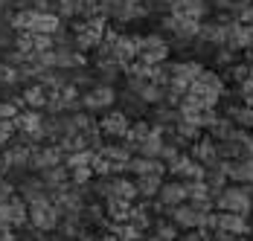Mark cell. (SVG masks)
Wrapping results in <instances>:
<instances>
[{
    "label": "cell",
    "mask_w": 253,
    "mask_h": 241,
    "mask_svg": "<svg viewBox=\"0 0 253 241\" xmlns=\"http://www.w3.org/2000/svg\"><path fill=\"white\" fill-rule=\"evenodd\" d=\"M67 171H70V183L73 186H87L93 180V171L90 169H67Z\"/></svg>",
    "instance_id": "37"
},
{
    "label": "cell",
    "mask_w": 253,
    "mask_h": 241,
    "mask_svg": "<svg viewBox=\"0 0 253 241\" xmlns=\"http://www.w3.org/2000/svg\"><path fill=\"white\" fill-rule=\"evenodd\" d=\"M117 102H120V111H123V114H128V117H140V114L149 108V105L137 96L131 87H126L123 93H117Z\"/></svg>",
    "instance_id": "22"
},
{
    "label": "cell",
    "mask_w": 253,
    "mask_h": 241,
    "mask_svg": "<svg viewBox=\"0 0 253 241\" xmlns=\"http://www.w3.org/2000/svg\"><path fill=\"white\" fill-rule=\"evenodd\" d=\"M21 99H24V108H29V111H44V108H47V99H50V93H47L41 84H29Z\"/></svg>",
    "instance_id": "29"
},
{
    "label": "cell",
    "mask_w": 253,
    "mask_h": 241,
    "mask_svg": "<svg viewBox=\"0 0 253 241\" xmlns=\"http://www.w3.org/2000/svg\"><path fill=\"white\" fill-rule=\"evenodd\" d=\"M15 114H18V108L9 99H0V120H15Z\"/></svg>",
    "instance_id": "46"
},
{
    "label": "cell",
    "mask_w": 253,
    "mask_h": 241,
    "mask_svg": "<svg viewBox=\"0 0 253 241\" xmlns=\"http://www.w3.org/2000/svg\"><path fill=\"white\" fill-rule=\"evenodd\" d=\"M157 201L163 206H177V203H186V189L180 180H163L160 192H157Z\"/></svg>",
    "instance_id": "19"
},
{
    "label": "cell",
    "mask_w": 253,
    "mask_h": 241,
    "mask_svg": "<svg viewBox=\"0 0 253 241\" xmlns=\"http://www.w3.org/2000/svg\"><path fill=\"white\" fill-rule=\"evenodd\" d=\"M61 29V18L55 12H35V24L29 32H38V35H55Z\"/></svg>",
    "instance_id": "23"
},
{
    "label": "cell",
    "mask_w": 253,
    "mask_h": 241,
    "mask_svg": "<svg viewBox=\"0 0 253 241\" xmlns=\"http://www.w3.org/2000/svg\"><path fill=\"white\" fill-rule=\"evenodd\" d=\"M192 84H198V87L210 90V93H218V96H224V79H221L215 70H207V67H204L201 76H198Z\"/></svg>",
    "instance_id": "31"
},
{
    "label": "cell",
    "mask_w": 253,
    "mask_h": 241,
    "mask_svg": "<svg viewBox=\"0 0 253 241\" xmlns=\"http://www.w3.org/2000/svg\"><path fill=\"white\" fill-rule=\"evenodd\" d=\"M160 148H163V131H160V128H152V134L137 143V154H140V157H157Z\"/></svg>",
    "instance_id": "30"
},
{
    "label": "cell",
    "mask_w": 253,
    "mask_h": 241,
    "mask_svg": "<svg viewBox=\"0 0 253 241\" xmlns=\"http://www.w3.org/2000/svg\"><path fill=\"white\" fill-rule=\"evenodd\" d=\"M0 84H18V67L0 61Z\"/></svg>",
    "instance_id": "38"
},
{
    "label": "cell",
    "mask_w": 253,
    "mask_h": 241,
    "mask_svg": "<svg viewBox=\"0 0 253 241\" xmlns=\"http://www.w3.org/2000/svg\"><path fill=\"white\" fill-rule=\"evenodd\" d=\"M166 67H169V81H177V84H183L186 90H189V84L201 76V61H166Z\"/></svg>",
    "instance_id": "9"
},
{
    "label": "cell",
    "mask_w": 253,
    "mask_h": 241,
    "mask_svg": "<svg viewBox=\"0 0 253 241\" xmlns=\"http://www.w3.org/2000/svg\"><path fill=\"white\" fill-rule=\"evenodd\" d=\"M111 198H120V201L134 203V201H137V186H134V180H126V177L111 174Z\"/></svg>",
    "instance_id": "26"
},
{
    "label": "cell",
    "mask_w": 253,
    "mask_h": 241,
    "mask_svg": "<svg viewBox=\"0 0 253 241\" xmlns=\"http://www.w3.org/2000/svg\"><path fill=\"white\" fill-rule=\"evenodd\" d=\"M3 169H29V145L9 143L3 151Z\"/></svg>",
    "instance_id": "15"
},
{
    "label": "cell",
    "mask_w": 253,
    "mask_h": 241,
    "mask_svg": "<svg viewBox=\"0 0 253 241\" xmlns=\"http://www.w3.org/2000/svg\"><path fill=\"white\" fill-rule=\"evenodd\" d=\"M128 224L137 230V233H149L152 230V215L146 209V203H131V212H128Z\"/></svg>",
    "instance_id": "28"
},
{
    "label": "cell",
    "mask_w": 253,
    "mask_h": 241,
    "mask_svg": "<svg viewBox=\"0 0 253 241\" xmlns=\"http://www.w3.org/2000/svg\"><path fill=\"white\" fill-rule=\"evenodd\" d=\"M152 233H154L157 241H175L177 239V227L172 224V221H163V218L152 224Z\"/></svg>",
    "instance_id": "34"
},
{
    "label": "cell",
    "mask_w": 253,
    "mask_h": 241,
    "mask_svg": "<svg viewBox=\"0 0 253 241\" xmlns=\"http://www.w3.org/2000/svg\"><path fill=\"white\" fill-rule=\"evenodd\" d=\"M212 241H242L239 236H224V233H212Z\"/></svg>",
    "instance_id": "48"
},
{
    "label": "cell",
    "mask_w": 253,
    "mask_h": 241,
    "mask_svg": "<svg viewBox=\"0 0 253 241\" xmlns=\"http://www.w3.org/2000/svg\"><path fill=\"white\" fill-rule=\"evenodd\" d=\"M90 171H93V177H108V174H111V160H108V157H102L99 151H93Z\"/></svg>",
    "instance_id": "36"
},
{
    "label": "cell",
    "mask_w": 253,
    "mask_h": 241,
    "mask_svg": "<svg viewBox=\"0 0 253 241\" xmlns=\"http://www.w3.org/2000/svg\"><path fill=\"white\" fill-rule=\"evenodd\" d=\"M207 12H210V3H207V0H175L169 15H183V18L201 21Z\"/></svg>",
    "instance_id": "18"
},
{
    "label": "cell",
    "mask_w": 253,
    "mask_h": 241,
    "mask_svg": "<svg viewBox=\"0 0 253 241\" xmlns=\"http://www.w3.org/2000/svg\"><path fill=\"white\" fill-rule=\"evenodd\" d=\"M207 215L210 212H198L189 203H177V206L169 209V218H172V224H175L177 230H198V227L207 230Z\"/></svg>",
    "instance_id": "7"
},
{
    "label": "cell",
    "mask_w": 253,
    "mask_h": 241,
    "mask_svg": "<svg viewBox=\"0 0 253 241\" xmlns=\"http://www.w3.org/2000/svg\"><path fill=\"white\" fill-rule=\"evenodd\" d=\"M180 120V114H177V108L172 105H154V117H152V125L154 128H160V131H166V128H175V122Z\"/></svg>",
    "instance_id": "24"
},
{
    "label": "cell",
    "mask_w": 253,
    "mask_h": 241,
    "mask_svg": "<svg viewBox=\"0 0 253 241\" xmlns=\"http://www.w3.org/2000/svg\"><path fill=\"white\" fill-rule=\"evenodd\" d=\"M227 79L239 81V84H242L245 79H251V73H248V64H236V61H233V64L227 67Z\"/></svg>",
    "instance_id": "40"
},
{
    "label": "cell",
    "mask_w": 253,
    "mask_h": 241,
    "mask_svg": "<svg viewBox=\"0 0 253 241\" xmlns=\"http://www.w3.org/2000/svg\"><path fill=\"white\" fill-rule=\"evenodd\" d=\"M47 49H52V35L32 32V52H47Z\"/></svg>",
    "instance_id": "41"
},
{
    "label": "cell",
    "mask_w": 253,
    "mask_h": 241,
    "mask_svg": "<svg viewBox=\"0 0 253 241\" xmlns=\"http://www.w3.org/2000/svg\"><path fill=\"white\" fill-rule=\"evenodd\" d=\"M93 67H96V81H102V84H114V81L126 73V67H123L120 61H111V58H108V61H96Z\"/></svg>",
    "instance_id": "27"
},
{
    "label": "cell",
    "mask_w": 253,
    "mask_h": 241,
    "mask_svg": "<svg viewBox=\"0 0 253 241\" xmlns=\"http://www.w3.org/2000/svg\"><path fill=\"white\" fill-rule=\"evenodd\" d=\"M61 241H79V239H61Z\"/></svg>",
    "instance_id": "50"
},
{
    "label": "cell",
    "mask_w": 253,
    "mask_h": 241,
    "mask_svg": "<svg viewBox=\"0 0 253 241\" xmlns=\"http://www.w3.org/2000/svg\"><path fill=\"white\" fill-rule=\"evenodd\" d=\"M12 140H15V125H12V120H0V148L9 145Z\"/></svg>",
    "instance_id": "43"
},
{
    "label": "cell",
    "mask_w": 253,
    "mask_h": 241,
    "mask_svg": "<svg viewBox=\"0 0 253 241\" xmlns=\"http://www.w3.org/2000/svg\"><path fill=\"white\" fill-rule=\"evenodd\" d=\"M186 154H189L192 160H198L204 169L212 166V163L218 160V151H215V140H212V137H201V140H195V145H192Z\"/></svg>",
    "instance_id": "17"
},
{
    "label": "cell",
    "mask_w": 253,
    "mask_h": 241,
    "mask_svg": "<svg viewBox=\"0 0 253 241\" xmlns=\"http://www.w3.org/2000/svg\"><path fill=\"white\" fill-rule=\"evenodd\" d=\"M212 233H224V236H248L251 233V224L245 215H236V212H215V224H212Z\"/></svg>",
    "instance_id": "8"
},
{
    "label": "cell",
    "mask_w": 253,
    "mask_h": 241,
    "mask_svg": "<svg viewBox=\"0 0 253 241\" xmlns=\"http://www.w3.org/2000/svg\"><path fill=\"white\" fill-rule=\"evenodd\" d=\"M128 125H131V117L123 114V111H108L99 122V134L105 137H114V140H123L128 131Z\"/></svg>",
    "instance_id": "10"
},
{
    "label": "cell",
    "mask_w": 253,
    "mask_h": 241,
    "mask_svg": "<svg viewBox=\"0 0 253 241\" xmlns=\"http://www.w3.org/2000/svg\"><path fill=\"white\" fill-rule=\"evenodd\" d=\"M198 24L201 21H192V18H183V15H163V29L175 38V41H195L198 35Z\"/></svg>",
    "instance_id": "5"
},
{
    "label": "cell",
    "mask_w": 253,
    "mask_h": 241,
    "mask_svg": "<svg viewBox=\"0 0 253 241\" xmlns=\"http://www.w3.org/2000/svg\"><path fill=\"white\" fill-rule=\"evenodd\" d=\"M58 163H64V154H61V148L55 143L52 145H29V169L44 171V169H50V166H58Z\"/></svg>",
    "instance_id": "6"
},
{
    "label": "cell",
    "mask_w": 253,
    "mask_h": 241,
    "mask_svg": "<svg viewBox=\"0 0 253 241\" xmlns=\"http://www.w3.org/2000/svg\"><path fill=\"white\" fill-rule=\"evenodd\" d=\"M26 221L38 233H55V227L61 221V212H58V206L52 201H35V203H26Z\"/></svg>",
    "instance_id": "2"
},
{
    "label": "cell",
    "mask_w": 253,
    "mask_h": 241,
    "mask_svg": "<svg viewBox=\"0 0 253 241\" xmlns=\"http://www.w3.org/2000/svg\"><path fill=\"white\" fill-rule=\"evenodd\" d=\"M224 174L227 180L239 186H253V157L248 160H224Z\"/></svg>",
    "instance_id": "11"
},
{
    "label": "cell",
    "mask_w": 253,
    "mask_h": 241,
    "mask_svg": "<svg viewBox=\"0 0 253 241\" xmlns=\"http://www.w3.org/2000/svg\"><path fill=\"white\" fill-rule=\"evenodd\" d=\"M12 195H15V186L9 180H0V201H9Z\"/></svg>",
    "instance_id": "47"
},
{
    "label": "cell",
    "mask_w": 253,
    "mask_h": 241,
    "mask_svg": "<svg viewBox=\"0 0 253 241\" xmlns=\"http://www.w3.org/2000/svg\"><path fill=\"white\" fill-rule=\"evenodd\" d=\"M41 180H44V186L50 192H58V189H64L70 183V171H67L64 163H58V166H50V169L41 171Z\"/></svg>",
    "instance_id": "20"
},
{
    "label": "cell",
    "mask_w": 253,
    "mask_h": 241,
    "mask_svg": "<svg viewBox=\"0 0 253 241\" xmlns=\"http://www.w3.org/2000/svg\"><path fill=\"white\" fill-rule=\"evenodd\" d=\"M251 203H253V192H251Z\"/></svg>",
    "instance_id": "51"
},
{
    "label": "cell",
    "mask_w": 253,
    "mask_h": 241,
    "mask_svg": "<svg viewBox=\"0 0 253 241\" xmlns=\"http://www.w3.org/2000/svg\"><path fill=\"white\" fill-rule=\"evenodd\" d=\"M90 160H93V151H90V148L64 154V166H67V169H90Z\"/></svg>",
    "instance_id": "33"
},
{
    "label": "cell",
    "mask_w": 253,
    "mask_h": 241,
    "mask_svg": "<svg viewBox=\"0 0 253 241\" xmlns=\"http://www.w3.org/2000/svg\"><path fill=\"white\" fill-rule=\"evenodd\" d=\"M114 102H117L114 84L96 81L93 87H87V90L82 93V108H84V111H108V108H114Z\"/></svg>",
    "instance_id": "4"
},
{
    "label": "cell",
    "mask_w": 253,
    "mask_h": 241,
    "mask_svg": "<svg viewBox=\"0 0 253 241\" xmlns=\"http://www.w3.org/2000/svg\"><path fill=\"white\" fill-rule=\"evenodd\" d=\"M251 192H253V186H224L221 192L212 198V206L218 212H236V215L248 218V212L253 209Z\"/></svg>",
    "instance_id": "1"
},
{
    "label": "cell",
    "mask_w": 253,
    "mask_h": 241,
    "mask_svg": "<svg viewBox=\"0 0 253 241\" xmlns=\"http://www.w3.org/2000/svg\"><path fill=\"white\" fill-rule=\"evenodd\" d=\"M169 41L166 38H160V35H143L140 38V47H137V61H143V64H163L166 58H169Z\"/></svg>",
    "instance_id": "3"
},
{
    "label": "cell",
    "mask_w": 253,
    "mask_h": 241,
    "mask_svg": "<svg viewBox=\"0 0 253 241\" xmlns=\"http://www.w3.org/2000/svg\"><path fill=\"white\" fill-rule=\"evenodd\" d=\"M239 99H242V105H253V79H245L239 84Z\"/></svg>",
    "instance_id": "44"
},
{
    "label": "cell",
    "mask_w": 253,
    "mask_h": 241,
    "mask_svg": "<svg viewBox=\"0 0 253 241\" xmlns=\"http://www.w3.org/2000/svg\"><path fill=\"white\" fill-rule=\"evenodd\" d=\"M134 93L143 99L146 105H160V102H163V87H160V84H154L152 79H149V81H143Z\"/></svg>",
    "instance_id": "32"
},
{
    "label": "cell",
    "mask_w": 253,
    "mask_h": 241,
    "mask_svg": "<svg viewBox=\"0 0 253 241\" xmlns=\"http://www.w3.org/2000/svg\"><path fill=\"white\" fill-rule=\"evenodd\" d=\"M126 171H131L134 177H140V174H163L166 166H163L157 157H140V154H131V160L126 163Z\"/></svg>",
    "instance_id": "16"
},
{
    "label": "cell",
    "mask_w": 253,
    "mask_h": 241,
    "mask_svg": "<svg viewBox=\"0 0 253 241\" xmlns=\"http://www.w3.org/2000/svg\"><path fill=\"white\" fill-rule=\"evenodd\" d=\"M233 128H236V125H233L227 117H218V120H215V125L210 128V137H212L215 143H218V140H227L230 134H233Z\"/></svg>",
    "instance_id": "35"
},
{
    "label": "cell",
    "mask_w": 253,
    "mask_h": 241,
    "mask_svg": "<svg viewBox=\"0 0 253 241\" xmlns=\"http://www.w3.org/2000/svg\"><path fill=\"white\" fill-rule=\"evenodd\" d=\"M212 61L215 64H224V67H230L233 61H236V52L227 47H215V52H212Z\"/></svg>",
    "instance_id": "39"
},
{
    "label": "cell",
    "mask_w": 253,
    "mask_h": 241,
    "mask_svg": "<svg viewBox=\"0 0 253 241\" xmlns=\"http://www.w3.org/2000/svg\"><path fill=\"white\" fill-rule=\"evenodd\" d=\"M18 198H24L26 203H35V201H50V189L44 186L41 177H26L18 183Z\"/></svg>",
    "instance_id": "14"
},
{
    "label": "cell",
    "mask_w": 253,
    "mask_h": 241,
    "mask_svg": "<svg viewBox=\"0 0 253 241\" xmlns=\"http://www.w3.org/2000/svg\"><path fill=\"white\" fill-rule=\"evenodd\" d=\"M233 21L236 24H253V3H245L233 12Z\"/></svg>",
    "instance_id": "42"
},
{
    "label": "cell",
    "mask_w": 253,
    "mask_h": 241,
    "mask_svg": "<svg viewBox=\"0 0 253 241\" xmlns=\"http://www.w3.org/2000/svg\"><path fill=\"white\" fill-rule=\"evenodd\" d=\"M99 154L111 160V174H123V171H126V163L131 160V151H128L126 143H108V145H102Z\"/></svg>",
    "instance_id": "13"
},
{
    "label": "cell",
    "mask_w": 253,
    "mask_h": 241,
    "mask_svg": "<svg viewBox=\"0 0 253 241\" xmlns=\"http://www.w3.org/2000/svg\"><path fill=\"white\" fill-rule=\"evenodd\" d=\"M52 67L55 70H79V67H84V55L73 47H52Z\"/></svg>",
    "instance_id": "12"
},
{
    "label": "cell",
    "mask_w": 253,
    "mask_h": 241,
    "mask_svg": "<svg viewBox=\"0 0 253 241\" xmlns=\"http://www.w3.org/2000/svg\"><path fill=\"white\" fill-rule=\"evenodd\" d=\"M102 209H105V218H108V221H114V224H126L128 212H131V203H128V201H120V198H108Z\"/></svg>",
    "instance_id": "25"
},
{
    "label": "cell",
    "mask_w": 253,
    "mask_h": 241,
    "mask_svg": "<svg viewBox=\"0 0 253 241\" xmlns=\"http://www.w3.org/2000/svg\"><path fill=\"white\" fill-rule=\"evenodd\" d=\"M134 186H137V198L152 201L163 186V174H140V177H134Z\"/></svg>",
    "instance_id": "21"
},
{
    "label": "cell",
    "mask_w": 253,
    "mask_h": 241,
    "mask_svg": "<svg viewBox=\"0 0 253 241\" xmlns=\"http://www.w3.org/2000/svg\"><path fill=\"white\" fill-rule=\"evenodd\" d=\"M0 241H21V239H18L12 230H0Z\"/></svg>",
    "instance_id": "49"
},
{
    "label": "cell",
    "mask_w": 253,
    "mask_h": 241,
    "mask_svg": "<svg viewBox=\"0 0 253 241\" xmlns=\"http://www.w3.org/2000/svg\"><path fill=\"white\" fill-rule=\"evenodd\" d=\"M183 241H212V233L204 230V227H198V230H186V239Z\"/></svg>",
    "instance_id": "45"
}]
</instances>
